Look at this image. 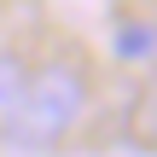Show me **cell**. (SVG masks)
<instances>
[{"label": "cell", "mask_w": 157, "mask_h": 157, "mask_svg": "<svg viewBox=\"0 0 157 157\" xmlns=\"http://www.w3.org/2000/svg\"><path fill=\"white\" fill-rule=\"evenodd\" d=\"M82 111H87V76H82V64L52 58V64L29 70V82H23V93H17V105H12V117H6L0 128H6L12 146L52 151V146L82 122Z\"/></svg>", "instance_id": "6da1fadb"}, {"label": "cell", "mask_w": 157, "mask_h": 157, "mask_svg": "<svg viewBox=\"0 0 157 157\" xmlns=\"http://www.w3.org/2000/svg\"><path fill=\"white\" fill-rule=\"evenodd\" d=\"M117 52H122L128 64H146L157 52V23H122V29H117Z\"/></svg>", "instance_id": "7a4b0ae2"}, {"label": "cell", "mask_w": 157, "mask_h": 157, "mask_svg": "<svg viewBox=\"0 0 157 157\" xmlns=\"http://www.w3.org/2000/svg\"><path fill=\"white\" fill-rule=\"evenodd\" d=\"M23 82H29L23 58H17V52H0V122L12 117V105H17V93H23Z\"/></svg>", "instance_id": "3957f363"}]
</instances>
